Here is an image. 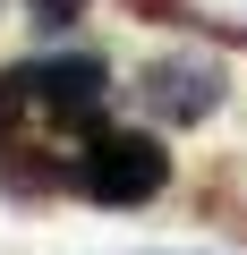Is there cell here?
I'll return each mask as SVG.
<instances>
[{"label":"cell","mask_w":247,"mask_h":255,"mask_svg":"<svg viewBox=\"0 0 247 255\" xmlns=\"http://www.w3.org/2000/svg\"><path fill=\"white\" fill-rule=\"evenodd\" d=\"M77 179H85L94 204H145V196H162L171 153H162L154 136H94V153H85Z\"/></svg>","instance_id":"cell-1"},{"label":"cell","mask_w":247,"mask_h":255,"mask_svg":"<svg viewBox=\"0 0 247 255\" xmlns=\"http://www.w3.org/2000/svg\"><path fill=\"white\" fill-rule=\"evenodd\" d=\"M17 85L60 128H94L102 119V60H43V68H17Z\"/></svg>","instance_id":"cell-2"},{"label":"cell","mask_w":247,"mask_h":255,"mask_svg":"<svg viewBox=\"0 0 247 255\" xmlns=\"http://www.w3.org/2000/svg\"><path fill=\"white\" fill-rule=\"evenodd\" d=\"M137 94H145L154 119L188 128V119H213V102H222V68H205V60H154Z\"/></svg>","instance_id":"cell-3"},{"label":"cell","mask_w":247,"mask_h":255,"mask_svg":"<svg viewBox=\"0 0 247 255\" xmlns=\"http://www.w3.org/2000/svg\"><path fill=\"white\" fill-rule=\"evenodd\" d=\"M0 179H9V196H51V187H60V162H43V153L9 145V153H0Z\"/></svg>","instance_id":"cell-4"},{"label":"cell","mask_w":247,"mask_h":255,"mask_svg":"<svg viewBox=\"0 0 247 255\" xmlns=\"http://www.w3.org/2000/svg\"><path fill=\"white\" fill-rule=\"evenodd\" d=\"M17 102H26V85H17V77H0V145H9V128H17Z\"/></svg>","instance_id":"cell-5"},{"label":"cell","mask_w":247,"mask_h":255,"mask_svg":"<svg viewBox=\"0 0 247 255\" xmlns=\"http://www.w3.org/2000/svg\"><path fill=\"white\" fill-rule=\"evenodd\" d=\"M77 9H85V0H34V17H43V26H68Z\"/></svg>","instance_id":"cell-6"}]
</instances>
